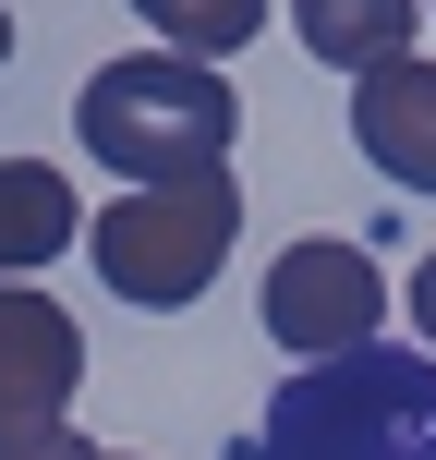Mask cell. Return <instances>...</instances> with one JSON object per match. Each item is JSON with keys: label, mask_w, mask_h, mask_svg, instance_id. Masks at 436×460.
Here are the masks:
<instances>
[{"label": "cell", "mask_w": 436, "mask_h": 460, "mask_svg": "<svg viewBox=\"0 0 436 460\" xmlns=\"http://www.w3.org/2000/svg\"><path fill=\"white\" fill-rule=\"evenodd\" d=\"M73 134H85L97 170L121 182H182V170H230V134H243V97H230L218 61H182V49H121L73 85Z\"/></svg>", "instance_id": "cell-1"}, {"label": "cell", "mask_w": 436, "mask_h": 460, "mask_svg": "<svg viewBox=\"0 0 436 460\" xmlns=\"http://www.w3.org/2000/svg\"><path fill=\"white\" fill-rule=\"evenodd\" d=\"M243 460H436V351H340V364H291Z\"/></svg>", "instance_id": "cell-2"}, {"label": "cell", "mask_w": 436, "mask_h": 460, "mask_svg": "<svg viewBox=\"0 0 436 460\" xmlns=\"http://www.w3.org/2000/svg\"><path fill=\"white\" fill-rule=\"evenodd\" d=\"M230 243H243V182L230 170H182V182H121L110 207L85 218L97 291L134 303V315H182V303L218 291Z\"/></svg>", "instance_id": "cell-3"}, {"label": "cell", "mask_w": 436, "mask_h": 460, "mask_svg": "<svg viewBox=\"0 0 436 460\" xmlns=\"http://www.w3.org/2000/svg\"><path fill=\"white\" fill-rule=\"evenodd\" d=\"M254 315H267V340L291 364H340V351L388 340V267L364 243H340V230H303V243H279Z\"/></svg>", "instance_id": "cell-4"}, {"label": "cell", "mask_w": 436, "mask_h": 460, "mask_svg": "<svg viewBox=\"0 0 436 460\" xmlns=\"http://www.w3.org/2000/svg\"><path fill=\"white\" fill-rule=\"evenodd\" d=\"M73 388H85V327H73V303H49L37 279H0V448L61 437Z\"/></svg>", "instance_id": "cell-5"}, {"label": "cell", "mask_w": 436, "mask_h": 460, "mask_svg": "<svg viewBox=\"0 0 436 460\" xmlns=\"http://www.w3.org/2000/svg\"><path fill=\"white\" fill-rule=\"evenodd\" d=\"M351 146H364L400 194H436V61L400 49V61L351 73Z\"/></svg>", "instance_id": "cell-6"}, {"label": "cell", "mask_w": 436, "mask_h": 460, "mask_svg": "<svg viewBox=\"0 0 436 460\" xmlns=\"http://www.w3.org/2000/svg\"><path fill=\"white\" fill-rule=\"evenodd\" d=\"M85 243V194L49 158H0V279H37Z\"/></svg>", "instance_id": "cell-7"}, {"label": "cell", "mask_w": 436, "mask_h": 460, "mask_svg": "<svg viewBox=\"0 0 436 460\" xmlns=\"http://www.w3.org/2000/svg\"><path fill=\"white\" fill-rule=\"evenodd\" d=\"M413 24H424V0H291V37L316 49L327 73L400 61V49H413Z\"/></svg>", "instance_id": "cell-8"}, {"label": "cell", "mask_w": 436, "mask_h": 460, "mask_svg": "<svg viewBox=\"0 0 436 460\" xmlns=\"http://www.w3.org/2000/svg\"><path fill=\"white\" fill-rule=\"evenodd\" d=\"M134 24L158 49H182V61H230V49H254L267 0H134Z\"/></svg>", "instance_id": "cell-9"}, {"label": "cell", "mask_w": 436, "mask_h": 460, "mask_svg": "<svg viewBox=\"0 0 436 460\" xmlns=\"http://www.w3.org/2000/svg\"><path fill=\"white\" fill-rule=\"evenodd\" d=\"M0 460H134V448H97V437H73V424H61V437H37V448H0Z\"/></svg>", "instance_id": "cell-10"}, {"label": "cell", "mask_w": 436, "mask_h": 460, "mask_svg": "<svg viewBox=\"0 0 436 460\" xmlns=\"http://www.w3.org/2000/svg\"><path fill=\"white\" fill-rule=\"evenodd\" d=\"M413 340L436 351V254H413Z\"/></svg>", "instance_id": "cell-11"}, {"label": "cell", "mask_w": 436, "mask_h": 460, "mask_svg": "<svg viewBox=\"0 0 436 460\" xmlns=\"http://www.w3.org/2000/svg\"><path fill=\"white\" fill-rule=\"evenodd\" d=\"M0 61H13V13H0Z\"/></svg>", "instance_id": "cell-12"}, {"label": "cell", "mask_w": 436, "mask_h": 460, "mask_svg": "<svg viewBox=\"0 0 436 460\" xmlns=\"http://www.w3.org/2000/svg\"><path fill=\"white\" fill-rule=\"evenodd\" d=\"M424 13H436V0H424Z\"/></svg>", "instance_id": "cell-13"}]
</instances>
